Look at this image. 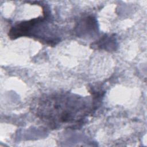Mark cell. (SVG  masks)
I'll use <instances>...</instances> for the list:
<instances>
[{
    "mask_svg": "<svg viewBox=\"0 0 147 147\" xmlns=\"http://www.w3.org/2000/svg\"><path fill=\"white\" fill-rule=\"evenodd\" d=\"M88 100L69 93L45 95L37 100L33 110L38 118L52 127L76 126L92 111Z\"/></svg>",
    "mask_w": 147,
    "mask_h": 147,
    "instance_id": "6da1fadb",
    "label": "cell"
}]
</instances>
